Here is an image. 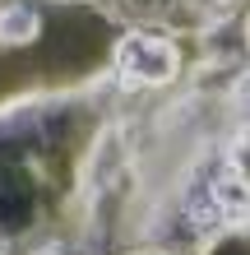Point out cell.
<instances>
[{
	"instance_id": "obj_5",
	"label": "cell",
	"mask_w": 250,
	"mask_h": 255,
	"mask_svg": "<svg viewBox=\"0 0 250 255\" xmlns=\"http://www.w3.org/2000/svg\"><path fill=\"white\" fill-rule=\"evenodd\" d=\"M116 255H185V251H171V246H135V251H116Z\"/></svg>"
},
{
	"instance_id": "obj_2",
	"label": "cell",
	"mask_w": 250,
	"mask_h": 255,
	"mask_svg": "<svg viewBox=\"0 0 250 255\" xmlns=\"http://www.w3.org/2000/svg\"><path fill=\"white\" fill-rule=\"evenodd\" d=\"M51 5H83L116 23L121 33L130 28H158L171 37L204 42L213 33H227L250 14V0H51Z\"/></svg>"
},
{
	"instance_id": "obj_3",
	"label": "cell",
	"mask_w": 250,
	"mask_h": 255,
	"mask_svg": "<svg viewBox=\"0 0 250 255\" xmlns=\"http://www.w3.org/2000/svg\"><path fill=\"white\" fill-rule=\"evenodd\" d=\"M116 79L130 88H167L181 79L185 70V51L171 33H158V28H130V33L116 37L111 61Z\"/></svg>"
},
{
	"instance_id": "obj_1",
	"label": "cell",
	"mask_w": 250,
	"mask_h": 255,
	"mask_svg": "<svg viewBox=\"0 0 250 255\" xmlns=\"http://www.w3.org/2000/svg\"><path fill=\"white\" fill-rule=\"evenodd\" d=\"M250 237V14L195 42L181 79L111 65L0 98V255H213Z\"/></svg>"
},
{
	"instance_id": "obj_4",
	"label": "cell",
	"mask_w": 250,
	"mask_h": 255,
	"mask_svg": "<svg viewBox=\"0 0 250 255\" xmlns=\"http://www.w3.org/2000/svg\"><path fill=\"white\" fill-rule=\"evenodd\" d=\"M42 37V14L33 0H5L0 5V47L14 51V47H33Z\"/></svg>"
},
{
	"instance_id": "obj_6",
	"label": "cell",
	"mask_w": 250,
	"mask_h": 255,
	"mask_svg": "<svg viewBox=\"0 0 250 255\" xmlns=\"http://www.w3.org/2000/svg\"><path fill=\"white\" fill-rule=\"evenodd\" d=\"M0 5H5V0H0Z\"/></svg>"
}]
</instances>
